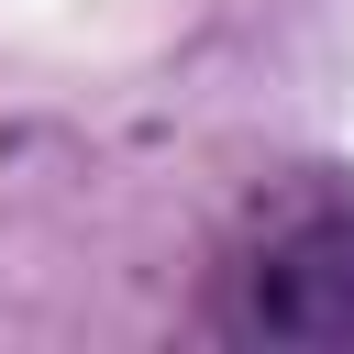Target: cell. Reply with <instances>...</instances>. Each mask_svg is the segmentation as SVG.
Returning <instances> with one entry per match:
<instances>
[{
    "label": "cell",
    "mask_w": 354,
    "mask_h": 354,
    "mask_svg": "<svg viewBox=\"0 0 354 354\" xmlns=\"http://www.w3.org/2000/svg\"><path fill=\"white\" fill-rule=\"evenodd\" d=\"M221 332H243V343H354V199L343 188L288 199L221 266Z\"/></svg>",
    "instance_id": "obj_1"
}]
</instances>
